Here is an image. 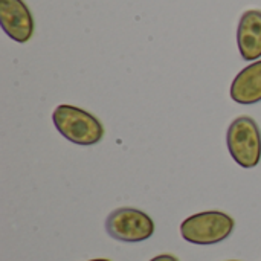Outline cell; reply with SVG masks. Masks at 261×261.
Here are the masks:
<instances>
[{
    "label": "cell",
    "instance_id": "cell-9",
    "mask_svg": "<svg viewBox=\"0 0 261 261\" xmlns=\"http://www.w3.org/2000/svg\"><path fill=\"white\" fill-rule=\"evenodd\" d=\"M90 261H110V260H107V258H96V260H90Z\"/></svg>",
    "mask_w": 261,
    "mask_h": 261
},
{
    "label": "cell",
    "instance_id": "cell-2",
    "mask_svg": "<svg viewBox=\"0 0 261 261\" xmlns=\"http://www.w3.org/2000/svg\"><path fill=\"white\" fill-rule=\"evenodd\" d=\"M236 222L220 211H205L185 219L180 225L184 240L193 245H216L226 240L234 231Z\"/></svg>",
    "mask_w": 261,
    "mask_h": 261
},
{
    "label": "cell",
    "instance_id": "cell-5",
    "mask_svg": "<svg viewBox=\"0 0 261 261\" xmlns=\"http://www.w3.org/2000/svg\"><path fill=\"white\" fill-rule=\"evenodd\" d=\"M0 23L17 43H26L34 34V18L23 0H0Z\"/></svg>",
    "mask_w": 261,
    "mask_h": 261
},
{
    "label": "cell",
    "instance_id": "cell-8",
    "mask_svg": "<svg viewBox=\"0 0 261 261\" xmlns=\"http://www.w3.org/2000/svg\"><path fill=\"white\" fill-rule=\"evenodd\" d=\"M150 261H179V260H177V257H174V255H171V254H162V255H158V257L151 258Z\"/></svg>",
    "mask_w": 261,
    "mask_h": 261
},
{
    "label": "cell",
    "instance_id": "cell-7",
    "mask_svg": "<svg viewBox=\"0 0 261 261\" xmlns=\"http://www.w3.org/2000/svg\"><path fill=\"white\" fill-rule=\"evenodd\" d=\"M231 98L245 106L261 101V60L254 61L237 73L231 84Z\"/></svg>",
    "mask_w": 261,
    "mask_h": 261
},
{
    "label": "cell",
    "instance_id": "cell-1",
    "mask_svg": "<svg viewBox=\"0 0 261 261\" xmlns=\"http://www.w3.org/2000/svg\"><path fill=\"white\" fill-rule=\"evenodd\" d=\"M52 121L61 136L76 145L90 147L98 144L104 136V127L99 119L75 106H58L52 113Z\"/></svg>",
    "mask_w": 261,
    "mask_h": 261
},
{
    "label": "cell",
    "instance_id": "cell-6",
    "mask_svg": "<svg viewBox=\"0 0 261 261\" xmlns=\"http://www.w3.org/2000/svg\"><path fill=\"white\" fill-rule=\"evenodd\" d=\"M237 44L246 61H255L261 57V11L249 9L239 21Z\"/></svg>",
    "mask_w": 261,
    "mask_h": 261
},
{
    "label": "cell",
    "instance_id": "cell-3",
    "mask_svg": "<svg viewBox=\"0 0 261 261\" xmlns=\"http://www.w3.org/2000/svg\"><path fill=\"white\" fill-rule=\"evenodd\" d=\"M228 150L232 159L243 168H254L261 159V132L249 116L234 119L226 133Z\"/></svg>",
    "mask_w": 261,
    "mask_h": 261
},
{
    "label": "cell",
    "instance_id": "cell-4",
    "mask_svg": "<svg viewBox=\"0 0 261 261\" xmlns=\"http://www.w3.org/2000/svg\"><path fill=\"white\" fill-rule=\"evenodd\" d=\"M107 234L125 243H138L148 240L154 232V223L148 214L136 208H118L112 211L106 220Z\"/></svg>",
    "mask_w": 261,
    "mask_h": 261
}]
</instances>
